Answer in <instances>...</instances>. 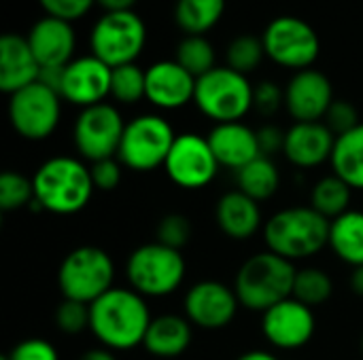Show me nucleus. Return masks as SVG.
<instances>
[{
	"label": "nucleus",
	"mask_w": 363,
	"mask_h": 360,
	"mask_svg": "<svg viewBox=\"0 0 363 360\" xmlns=\"http://www.w3.org/2000/svg\"><path fill=\"white\" fill-rule=\"evenodd\" d=\"M281 106H285V89L272 81H262L255 85L253 108H257L262 115H274Z\"/></svg>",
	"instance_id": "41"
},
{
	"label": "nucleus",
	"mask_w": 363,
	"mask_h": 360,
	"mask_svg": "<svg viewBox=\"0 0 363 360\" xmlns=\"http://www.w3.org/2000/svg\"><path fill=\"white\" fill-rule=\"evenodd\" d=\"M32 206L60 216L81 212L96 191L89 168L81 159L68 155H57L40 163L32 176Z\"/></svg>",
	"instance_id": "2"
},
{
	"label": "nucleus",
	"mask_w": 363,
	"mask_h": 360,
	"mask_svg": "<svg viewBox=\"0 0 363 360\" xmlns=\"http://www.w3.org/2000/svg\"><path fill=\"white\" fill-rule=\"evenodd\" d=\"M111 76L113 68L96 55L89 53L74 57L64 68L60 95L62 100L81 108L102 104L111 95Z\"/></svg>",
	"instance_id": "16"
},
{
	"label": "nucleus",
	"mask_w": 363,
	"mask_h": 360,
	"mask_svg": "<svg viewBox=\"0 0 363 360\" xmlns=\"http://www.w3.org/2000/svg\"><path fill=\"white\" fill-rule=\"evenodd\" d=\"M179 134H174L168 119L155 112L138 115L125 123L117 159L123 168L134 172H151L164 168L170 149Z\"/></svg>",
	"instance_id": "8"
},
{
	"label": "nucleus",
	"mask_w": 363,
	"mask_h": 360,
	"mask_svg": "<svg viewBox=\"0 0 363 360\" xmlns=\"http://www.w3.org/2000/svg\"><path fill=\"white\" fill-rule=\"evenodd\" d=\"M330 163L332 172L351 189L363 191V123L336 138Z\"/></svg>",
	"instance_id": "26"
},
{
	"label": "nucleus",
	"mask_w": 363,
	"mask_h": 360,
	"mask_svg": "<svg viewBox=\"0 0 363 360\" xmlns=\"http://www.w3.org/2000/svg\"><path fill=\"white\" fill-rule=\"evenodd\" d=\"M317 329L313 308L289 297L262 314V333L272 348L300 350L304 348Z\"/></svg>",
	"instance_id": "14"
},
{
	"label": "nucleus",
	"mask_w": 363,
	"mask_h": 360,
	"mask_svg": "<svg viewBox=\"0 0 363 360\" xmlns=\"http://www.w3.org/2000/svg\"><path fill=\"white\" fill-rule=\"evenodd\" d=\"M111 98L128 106L140 100H147V70H143L138 64H125V66L113 68Z\"/></svg>",
	"instance_id": "32"
},
{
	"label": "nucleus",
	"mask_w": 363,
	"mask_h": 360,
	"mask_svg": "<svg viewBox=\"0 0 363 360\" xmlns=\"http://www.w3.org/2000/svg\"><path fill=\"white\" fill-rule=\"evenodd\" d=\"M206 138L219 166L230 168L234 172H238L240 168H245L247 163L262 155L257 132L245 125L242 121L217 123Z\"/></svg>",
	"instance_id": "21"
},
{
	"label": "nucleus",
	"mask_w": 363,
	"mask_h": 360,
	"mask_svg": "<svg viewBox=\"0 0 363 360\" xmlns=\"http://www.w3.org/2000/svg\"><path fill=\"white\" fill-rule=\"evenodd\" d=\"M55 325L66 335H77L89 329V306L72 299H62L55 310Z\"/></svg>",
	"instance_id": "36"
},
{
	"label": "nucleus",
	"mask_w": 363,
	"mask_h": 360,
	"mask_svg": "<svg viewBox=\"0 0 363 360\" xmlns=\"http://www.w3.org/2000/svg\"><path fill=\"white\" fill-rule=\"evenodd\" d=\"M238 297L234 286H228L217 280H202L189 286L183 308L185 318L204 331L225 329L238 312Z\"/></svg>",
	"instance_id": "15"
},
{
	"label": "nucleus",
	"mask_w": 363,
	"mask_h": 360,
	"mask_svg": "<svg viewBox=\"0 0 363 360\" xmlns=\"http://www.w3.org/2000/svg\"><path fill=\"white\" fill-rule=\"evenodd\" d=\"M0 360H60V356L47 339L30 337L19 342L9 354L0 356Z\"/></svg>",
	"instance_id": "38"
},
{
	"label": "nucleus",
	"mask_w": 363,
	"mask_h": 360,
	"mask_svg": "<svg viewBox=\"0 0 363 360\" xmlns=\"http://www.w3.org/2000/svg\"><path fill=\"white\" fill-rule=\"evenodd\" d=\"M332 295H334V282L328 272H323L319 267L298 269L291 297L306 303L308 308H317V306H323L325 301H330Z\"/></svg>",
	"instance_id": "31"
},
{
	"label": "nucleus",
	"mask_w": 363,
	"mask_h": 360,
	"mask_svg": "<svg viewBox=\"0 0 363 360\" xmlns=\"http://www.w3.org/2000/svg\"><path fill=\"white\" fill-rule=\"evenodd\" d=\"M225 13V0H177L174 21L185 36H206Z\"/></svg>",
	"instance_id": "27"
},
{
	"label": "nucleus",
	"mask_w": 363,
	"mask_h": 360,
	"mask_svg": "<svg viewBox=\"0 0 363 360\" xmlns=\"http://www.w3.org/2000/svg\"><path fill=\"white\" fill-rule=\"evenodd\" d=\"M351 291L355 295L363 297V265L353 267V274H351Z\"/></svg>",
	"instance_id": "45"
},
{
	"label": "nucleus",
	"mask_w": 363,
	"mask_h": 360,
	"mask_svg": "<svg viewBox=\"0 0 363 360\" xmlns=\"http://www.w3.org/2000/svg\"><path fill=\"white\" fill-rule=\"evenodd\" d=\"M219 168L208 138L194 132L177 136L164 163L168 178L181 189H202L211 185Z\"/></svg>",
	"instance_id": "13"
},
{
	"label": "nucleus",
	"mask_w": 363,
	"mask_h": 360,
	"mask_svg": "<svg viewBox=\"0 0 363 360\" xmlns=\"http://www.w3.org/2000/svg\"><path fill=\"white\" fill-rule=\"evenodd\" d=\"M104 8V13H117V11H132L136 0H96Z\"/></svg>",
	"instance_id": "43"
},
{
	"label": "nucleus",
	"mask_w": 363,
	"mask_h": 360,
	"mask_svg": "<svg viewBox=\"0 0 363 360\" xmlns=\"http://www.w3.org/2000/svg\"><path fill=\"white\" fill-rule=\"evenodd\" d=\"M115 263L98 246H79L70 250L57 269V286L64 299L91 306L113 289Z\"/></svg>",
	"instance_id": "7"
},
{
	"label": "nucleus",
	"mask_w": 363,
	"mask_h": 360,
	"mask_svg": "<svg viewBox=\"0 0 363 360\" xmlns=\"http://www.w3.org/2000/svg\"><path fill=\"white\" fill-rule=\"evenodd\" d=\"M236 182H238V191H242L251 199L266 202L279 191L281 172L272 161V157L259 155L257 159H253L251 163H247L236 172Z\"/></svg>",
	"instance_id": "28"
},
{
	"label": "nucleus",
	"mask_w": 363,
	"mask_h": 360,
	"mask_svg": "<svg viewBox=\"0 0 363 360\" xmlns=\"http://www.w3.org/2000/svg\"><path fill=\"white\" fill-rule=\"evenodd\" d=\"M121 168L123 163L117 159V157H111V159H102V161H96L89 166V172H91V180H94V187L98 191H115L121 182Z\"/></svg>",
	"instance_id": "40"
},
{
	"label": "nucleus",
	"mask_w": 363,
	"mask_h": 360,
	"mask_svg": "<svg viewBox=\"0 0 363 360\" xmlns=\"http://www.w3.org/2000/svg\"><path fill=\"white\" fill-rule=\"evenodd\" d=\"M323 123H325V125L336 134V138H338V136H342V134L355 129L362 121H359L357 108H355L351 102H347V100H334V104L330 106V110H328Z\"/></svg>",
	"instance_id": "37"
},
{
	"label": "nucleus",
	"mask_w": 363,
	"mask_h": 360,
	"mask_svg": "<svg viewBox=\"0 0 363 360\" xmlns=\"http://www.w3.org/2000/svg\"><path fill=\"white\" fill-rule=\"evenodd\" d=\"M334 100L332 81L315 68L294 72L285 85V108L296 123L323 121Z\"/></svg>",
	"instance_id": "17"
},
{
	"label": "nucleus",
	"mask_w": 363,
	"mask_h": 360,
	"mask_svg": "<svg viewBox=\"0 0 363 360\" xmlns=\"http://www.w3.org/2000/svg\"><path fill=\"white\" fill-rule=\"evenodd\" d=\"M79 360H117V356H115L113 350H108V348L102 346V348H91V350L83 352Z\"/></svg>",
	"instance_id": "44"
},
{
	"label": "nucleus",
	"mask_w": 363,
	"mask_h": 360,
	"mask_svg": "<svg viewBox=\"0 0 363 360\" xmlns=\"http://www.w3.org/2000/svg\"><path fill=\"white\" fill-rule=\"evenodd\" d=\"M298 269L291 261L264 250L249 257L234 280V291L242 308L251 312H266L272 306L294 295Z\"/></svg>",
	"instance_id": "4"
},
{
	"label": "nucleus",
	"mask_w": 363,
	"mask_h": 360,
	"mask_svg": "<svg viewBox=\"0 0 363 360\" xmlns=\"http://www.w3.org/2000/svg\"><path fill=\"white\" fill-rule=\"evenodd\" d=\"M334 144H336V134L323 121L294 123L285 132L283 155L296 168L311 170L332 159Z\"/></svg>",
	"instance_id": "20"
},
{
	"label": "nucleus",
	"mask_w": 363,
	"mask_h": 360,
	"mask_svg": "<svg viewBox=\"0 0 363 360\" xmlns=\"http://www.w3.org/2000/svg\"><path fill=\"white\" fill-rule=\"evenodd\" d=\"M253 93L255 85L249 76L232 70L230 66H217L196 81L194 104L211 121L232 123L242 121L253 108Z\"/></svg>",
	"instance_id": "6"
},
{
	"label": "nucleus",
	"mask_w": 363,
	"mask_h": 360,
	"mask_svg": "<svg viewBox=\"0 0 363 360\" xmlns=\"http://www.w3.org/2000/svg\"><path fill=\"white\" fill-rule=\"evenodd\" d=\"M26 38L40 68H64L74 59L77 34L70 21L45 15L30 28Z\"/></svg>",
	"instance_id": "19"
},
{
	"label": "nucleus",
	"mask_w": 363,
	"mask_h": 360,
	"mask_svg": "<svg viewBox=\"0 0 363 360\" xmlns=\"http://www.w3.org/2000/svg\"><path fill=\"white\" fill-rule=\"evenodd\" d=\"M34 204V185L32 178H26L19 172L6 170L0 176V210L15 212Z\"/></svg>",
	"instance_id": "34"
},
{
	"label": "nucleus",
	"mask_w": 363,
	"mask_h": 360,
	"mask_svg": "<svg viewBox=\"0 0 363 360\" xmlns=\"http://www.w3.org/2000/svg\"><path fill=\"white\" fill-rule=\"evenodd\" d=\"M215 221L219 229L232 240H249L264 229L259 202L251 199L242 191H228L215 206Z\"/></svg>",
	"instance_id": "23"
},
{
	"label": "nucleus",
	"mask_w": 363,
	"mask_h": 360,
	"mask_svg": "<svg viewBox=\"0 0 363 360\" xmlns=\"http://www.w3.org/2000/svg\"><path fill=\"white\" fill-rule=\"evenodd\" d=\"M264 49L266 57H270L277 66L300 72L313 68L321 53V40L315 28L296 17V15H281L274 17L264 34Z\"/></svg>",
	"instance_id": "10"
},
{
	"label": "nucleus",
	"mask_w": 363,
	"mask_h": 360,
	"mask_svg": "<svg viewBox=\"0 0 363 360\" xmlns=\"http://www.w3.org/2000/svg\"><path fill=\"white\" fill-rule=\"evenodd\" d=\"M257 142L264 157H272L274 153H283L285 149V132L277 125H264L257 129Z\"/></svg>",
	"instance_id": "42"
},
{
	"label": "nucleus",
	"mask_w": 363,
	"mask_h": 360,
	"mask_svg": "<svg viewBox=\"0 0 363 360\" xmlns=\"http://www.w3.org/2000/svg\"><path fill=\"white\" fill-rule=\"evenodd\" d=\"M38 4L43 6L45 15L72 23L74 19H81L83 15H87L91 6L96 4V0H38Z\"/></svg>",
	"instance_id": "39"
},
{
	"label": "nucleus",
	"mask_w": 363,
	"mask_h": 360,
	"mask_svg": "<svg viewBox=\"0 0 363 360\" xmlns=\"http://www.w3.org/2000/svg\"><path fill=\"white\" fill-rule=\"evenodd\" d=\"M62 119V95L40 81L19 89L9 98V121L26 140L49 138Z\"/></svg>",
	"instance_id": "11"
},
{
	"label": "nucleus",
	"mask_w": 363,
	"mask_h": 360,
	"mask_svg": "<svg viewBox=\"0 0 363 360\" xmlns=\"http://www.w3.org/2000/svg\"><path fill=\"white\" fill-rule=\"evenodd\" d=\"M151 320L147 299L134 289L113 286L89 306V331L113 352L143 346Z\"/></svg>",
	"instance_id": "1"
},
{
	"label": "nucleus",
	"mask_w": 363,
	"mask_h": 360,
	"mask_svg": "<svg viewBox=\"0 0 363 360\" xmlns=\"http://www.w3.org/2000/svg\"><path fill=\"white\" fill-rule=\"evenodd\" d=\"M125 121L117 106L102 102L96 106L81 108L74 121V146L79 155L91 163L117 157L123 138Z\"/></svg>",
	"instance_id": "12"
},
{
	"label": "nucleus",
	"mask_w": 363,
	"mask_h": 360,
	"mask_svg": "<svg viewBox=\"0 0 363 360\" xmlns=\"http://www.w3.org/2000/svg\"><path fill=\"white\" fill-rule=\"evenodd\" d=\"M262 231L266 248L291 263L315 257L330 244V221L311 206L279 210Z\"/></svg>",
	"instance_id": "3"
},
{
	"label": "nucleus",
	"mask_w": 363,
	"mask_h": 360,
	"mask_svg": "<svg viewBox=\"0 0 363 360\" xmlns=\"http://www.w3.org/2000/svg\"><path fill=\"white\" fill-rule=\"evenodd\" d=\"M185 274L187 263L183 252L160 242L138 246L125 261V278L130 289H134L145 299L172 295L183 284Z\"/></svg>",
	"instance_id": "5"
},
{
	"label": "nucleus",
	"mask_w": 363,
	"mask_h": 360,
	"mask_svg": "<svg viewBox=\"0 0 363 360\" xmlns=\"http://www.w3.org/2000/svg\"><path fill=\"white\" fill-rule=\"evenodd\" d=\"M334 255L351 267L363 265V212L349 210L330 221V244Z\"/></svg>",
	"instance_id": "25"
},
{
	"label": "nucleus",
	"mask_w": 363,
	"mask_h": 360,
	"mask_svg": "<svg viewBox=\"0 0 363 360\" xmlns=\"http://www.w3.org/2000/svg\"><path fill=\"white\" fill-rule=\"evenodd\" d=\"M351 197H353V189L342 178L332 174V176L321 178L313 187V191H311V208H315L328 221H334L340 214L351 210L349 208Z\"/></svg>",
	"instance_id": "29"
},
{
	"label": "nucleus",
	"mask_w": 363,
	"mask_h": 360,
	"mask_svg": "<svg viewBox=\"0 0 363 360\" xmlns=\"http://www.w3.org/2000/svg\"><path fill=\"white\" fill-rule=\"evenodd\" d=\"M40 64L36 62L30 42L19 34H4L0 38V89L9 95L36 83Z\"/></svg>",
	"instance_id": "22"
},
{
	"label": "nucleus",
	"mask_w": 363,
	"mask_h": 360,
	"mask_svg": "<svg viewBox=\"0 0 363 360\" xmlns=\"http://www.w3.org/2000/svg\"><path fill=\"white\" fill-rule=\"evenodd\" d=\"M191 221L183 214H166L160 225H157V240L164 246H170L174 250H183V246L189 244L191 240Z\"/></svg>",
	"instance_id": "35"
},
{
	"label": "nucleus",
	"mask_w": 363,
	"mask_h": 360,
	"mask_svg": "<svg viewBox=\"0 0 363 360\" xmlns=\"http://www.w3.org/2000/svg\"><path fill=\"white\" fill-rule=\"evenodd\" d=\"M147 42V25L136 11L102 13L91 28V55L111 68L136 64Z\"/></svg>",
	"instance_id": "9"
},
{
	"label": "nucleus",
	"mask_w": 363,
	"mask_h": 360,
	"mask_svg": "<svg viewBox=\"0 0 363 360\" xmlns=\"http://www.w3.org/2000/svg\"><path fill=\"white\" fill-rule=\"evenodd\" d=\"M196 76L177 59H160L147 68V100L162 110H179L194 102Z\"/></svg>",
	"instance_id": "18"
},
{
	"label": "nucleus",
	"mask_w": 363,
	"mask_h": 360,
	"mask_svg": "<svg viewBox=\"0 0 363 360\" xmlns=\"http://www.w3.org/2000/svg\"><path fill=\"white\" fill-rule=\"evenodd\" d=\"M236 360H279L272 352H266V350H251V352H245L242 356H238Z\"/></svg>",
	"instance_id": "46"
},
{
	"label": "nucleus",
	"mask_w": 363,
	"mask_h": 360,
	"mask_svg": "<svg viewBox=\"0 0 363 360\" xmlns=\"http://www.w3.org/2000/svg\"><path fill=\"white\" fill-rule=\"evenodd\" d=\"M174 59L196 79L208 74L213 68H217V53L213 42L206 36H185L181 38L177 47Z\"/></svg>",
	"instance_id": "30"
},
{
	"label": "nucleus",
	"mask_w": 363,
	"mask_h": 360,
	"mask_svg": "<svg viewBox=\"0 0 363 360\" xmlns=\"http://www.w3.org/2000/svg\"><path fill=\"white\" fill-rule=\"evenodd\" d=\"M191 344V323L177 314L155 316L147 329L143 348L157 359H177Z\"/></svg>",
	"instance_id": "24"
},
{
	"label": "nucleus",
	"mask_w": 363,
	"mask_h": 360,
	"mask_svg": "<svg viewBox=\"0 0 363 360\" xmlns=\"http://www.w3.org/2000/svg\"><path fill=\"white\" fill-rule=\"evenodd\" d=\"M362 352H363V339H362Z\"/></svg>",
	"instance_id": "47"
},
{
	"label": "nucleus",
	"mask_w": 363,
	"mask_h": 360,
	"mask_svg": "<svg viewBox=\"0 0 363 360\" xmlns=\"http://www.w3.org/2000/svg\"><path fill=\"white\" fill-rule=\"evenodd\" d=\"M266 57V49H264V40L262 36H253V34H240L236 36L225 51V59L232 70L249 76L255 68H259V64Z\"/></svg>",
	"instance_id": "33"
}]
</instances>
